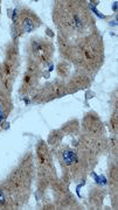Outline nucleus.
<instances>
[{"label":"nucleus","instance_id":"3","mask_svg":"<svg viewBox=\"0 0 118 210\" xmlns=\"http://www.w3.org/2000/svg\"><path fill=\"white\" fill-rule=\"evenodd\" d=\"M92 176L95 177V181H96V183H97V185H100V186H103V185H106V179H105V176H103V175L98 176V175L95 174V173H92Z\"/></svg>","mask_w":118,"mask_h":210},{"label":"nucleus","instance_id":"2","mask_svg":"<svg viewBox=\"0 0 118 210\" xmlns=\"http://www.w3.org/2000/svg\"><path fill=\"white\" fill-rule=\"evenodd\" d=\"M24 29L26 32H28V33L34 29V24H33V21L30 19H26L24 21Z\"/></svg>","mask_w":118,"mask_h":210},{"label":"nucleus","instance_id":"7","mask_svg":"<svg viewBox=\"0 0 118 210\" xmlns=\"http://www.w3.org/2000/svg\"><path fill=\"white\" fill-rule=\"evenodd\" d=\"M17 14H18V9H14V12H13V17H12L13 21H15V20H17Z\"/></svg>","mask_w":118,"mask_h":210},{"label":"nucleus","instance_id":"8","mask_svg":"<svg viewBox=\"0 0 118 210\" xmlns=\"http://www.w3.org/2000/svg\"><path fill=\"white\" fill-rule=\"evenodd\" d=\"M2 119H4V116H2V112L0 110V121H2Z\"/></svg>","mask_w":118,"mask_h":210},{"label":"nucleus","instance_id":"5","mask_svg":"<svg viewBox=\"0 0 118 210\" xmlns=\"http://www.w3.org/2000/svg\"><path fill=\"white\" fill-rule=\"evenodd\" d=\"M75 21H76V24L78 25V28H81V27H82V20L78 18V15H75Z\"/></svg>","mask_w":118,"mask_h":210},{"label":"nucleus","instance_id":"4","mask_svg":"<svg viewBox=\"0 0 118 210\" xmlns=\"http://www.w3.org/2000/svg\"><path fill=\"white\" fill-rule=\"evenodd\" d=\"M90 8H91V9H92V12L95 13V14H96V15H97V17H98V18H104V15H103V14H100V12H98V11H97V9H96V8H95L94 6H92V5H91V4H90Z\"/></svg>","mask_w":118,"mask_h":210},{"label":"nucleus","instance_id":"6","mask_svg":"<svg viewBox=\"0 0 118 210\" xmlns=\"http://www.w3.org/2000/svg\"><path fill=\"white\" fill-rule=\"evenodd\" d=\"M4 202H5V196H4V193H2V190H0V203L4 204Z\"/></svg>","mask_w":118,"mask_h":210},{"label":"nucleus","instance_id":"1","mask_svg":"<svg viewBox=\"0 0 118 210\" xmlns=\"http://www.w3.org/2000/svg\"><path fill=\"white\" fill-rule=\"evenodd\" d=\"M77 160V155L75 152L73 151H65L63 152V161L65 165H71L73 162H75Z\"/></svg>","mask_w":118,"mask_h":210}]
</instances>
